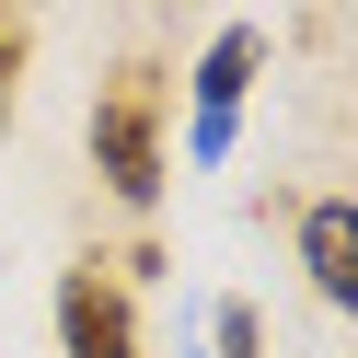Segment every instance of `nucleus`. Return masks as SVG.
Here are the masks:
<instances>
[{
	"mask_svg": "<svg viewBox=\"0 0 358 358\" xmlns=\"http://www.w3.org/2000/svg\"><path fill=\"white\" fill-rule=\"evenodd\" d=\"M93 173H104V196L116 208H162V173H173V150H162V70H116L93 93Z\"/></svg>",
	"mask_w": 358,
	"mask_h": 358,
	"instance_id": "f257e3e1",
	"label": "nucleus"
},
{
	"mask_svg": "<svg viewBox=\"0 0 358 358\" xmlns=\"http://www.w3.org/2000/svg\"><path fill=\"white\" fill-rule=\"evenodd\" d=\"M255 70H266V35H255V24H220L208 47H196V70H185V93H196V116H185V162H196V173H208V162H231Z\"/></svg>",
	"mask_w": 358,
	"mask_h": 358,
	"instance_id": "f03ea898",
	"label": "nucleus"
},
{
	"mask_svg": "<svg viewBox=\"0 0 358 358\" xmlns=\"http://www.w3.org/2000/svg\"><path fill=\"white\" fill-rule=\"evenodd\" d=\"M58 358H139V289L104 255H81L58 278Z\"/></svg>",
	"mask_w": 358,
	"mask_h": 358,
	"instance_id": "7ed1b4c3",
	"label": "nucleus"
},
{
	"mask_svg": "<svg viewBox=\"0 0 358 358\" xmlns=\"http://www.w3.org/2000/svg\"><path fill=\"white\" fill-rule=\"evenodd\" d=\"M301 278L324 312H358V196H312L301 208Z\"/></svg>",
	"mask_w": 358,
	"mask_h": 358,
	"instance_id": "20e7f679",
	"label": "nucleus"
},
{
	"mask_svg": "<svg viewBox=\"0 0 358 358\" xmlns=\"http://www.w3.org/2000/svg\"><path fill=\"white\" fill-rule=\"evenodd\" d=\"M208 358H266V312L255 301H220L208 312Z\"/></svg>",
	"mask_w": 358,
	"mask_h": 358,
	"instance_id": "39448f33",
	"label": "nucleus"
},
{
	"mask_svg": "<svg viewBox=\"0 0 358 358\" xmlns=\"http://www.w3.org/2000/svg\"><path fill=\"white\" fill-rule=\"evenodd\" d=\"M0 35H12V0H0Z\"/></svg>",
	"mask_w": 358,
	"mask_h": 358,
	"instance_id": "423d86ee",
	"label": "nucleus"
}]
</instances>
